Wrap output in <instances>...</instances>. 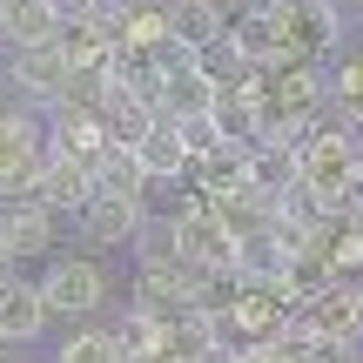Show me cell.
<instances>
[{
    "instance_id": "7",
    "label": "cell",
    "mask_w": 363,
    "mask_h": 363,
    "mask_svg": "<svg viewBox=\"0 0 363 363\" xmlns=\"http://www.w3.org/2000/svg\"><path fill=\"white\" fill-rule=\"evenodd\" d=\"M54 316H48V303H40V289L27 283V276H13L7 289H0V343H34L40 330H48Z\"/></svg>"
},
{
    "instance_id": "8",
    "label": "cell",
    "mask_w": 363,
    "mask_h": 363,
    "mask_svg": "<svg viewBox=\"0 0 363 363\" xmlns=\"http://www.w3.org/2000/svg\"><path fill=\"white\" fill-rule=\"evenodd\" d=\"M48 40H61L48 0H0V48H48Z\"/></svg>"
},
{
    "instance_id": "15",
    "label": "cell",
    "mask_w": 363,
    "mask_h": 363,
    "mask_svg": "<svg viewBox=\"0 0 363 363\" xmlns=\"http://www.w3.org/2000/svg\"><path fill=\"white\" fill-rule=\"evenodd\" d=\"M48 13L61 27H74V21H94V13H101V0H48Z\"/></svg>"
},
{
    "instance_id": "10",
    "label": "cell",
    "mask_w": 363,
    "mask_h": 363,
    "mask_svg": "<svg viewBox=\"0 0 363 363\" xmlns=\"http://www.w3.org/2000/svg\"><path fill=\"white\" fill-rule=\"evenodd\" d=\"M169 34H175L189 54H202L208 40H222V34H229V13H222L216 0H175V13H169Z\"/></svg>"
},
{
    "instance_id": "11",
    "label": "cell",
    "mask_w": 363,
    "mask_h": 363,
    "mask_svg": "<svg viewBox=\"0 0 363 363\" xmlns=\"http://www.w3.org/2000/svg\"><path fill=\"white\" fill-rule=\"evenodd\" d=\"M135 162H142L148 189H175V182H189V155H182L175 128H155V135H148L142 148H135Z\"/></svg>"
},
{
    "instance_id": "6",
    "label": "cell",
    "mask_w": 363,
    "mask_h": 363,
    "mask_svg": "<svg viewBox=\"0 0 363 363\" xmlns=\"http://www.w3.org/2000/svg\"><path fill=\"white\" fill-rule=\"evenodd\" d=\"M48 148L54 155H74V162H101L108 155V128H101V115L94 108H74V101H61V108H48Z\"/></svg>"
},
{
    "instance_id": "18",
    "label": "cell",
    "mask_w": 363,
    "mask_h": 363,
    "mask_svg": "<svg viewBox=\"0 0 363 363\" xmlns=\"http://www.w3.org/2000/svg\"><path fill=\"white\" fill-rule=\"evenodd\" d=\"M135 7H148V13H175V0H135Z\"/></svg>"
},
{
    "instance_id": "21",
    "label": "cell",
    "mask_w": 363,
    "mask_h": 363,
    "mask_svg": "<svg viewBox=\"0 0 363 363\" xmlns=\"http://www.w3.org/2000/svg\"><path fill=\"white\" fill-rule=\"evenodd\" d=\"M343 363H363V357H343Z\"/></svg>"
},
{
    "instance_id": "20",
    "label": "cell",
    "mask_w": 363,
    "mask_h": 363,
    "mask_svg": "<svg viewBox=\"0 0 363 363\" xmlns=\"http://www.w3.org/2000/svg\"><path fill=\"white\" fill-rule=\"evenodd\" d=\"M0 363H21V357H0Z\"/></svg>"
},
{
    "instance_id": "2",
    "label": "cell",
    "mask_w": 363,
    "mask_h": 363,
    "mask_svg": "<svg viewBox=\"0 0 363 363\" xmlns=\"http://www.w3.org/2000/svg\"><path fill=\"white\" fill-rule=\"evenodd\" d=\"M61 229H67V222L48 216L34 195L0 202V249L13 256V269H21V262H54V256H61Z\"/></svg>"
},
{
    "instance_id": "14",
    "label": "cell",
    "mask_w": 363,
    "mask_h": 363,
    "mask_svg": "<svg viewBox=\"0 0 363 363\" xmlns=\"http://www.w3.org/2000/svg\"><path fill=\"white\" fill-rule=\"evenodd\" d=\"M169 128H175L182 155H189V169H202V162L216 155V148H229V142H222V128H216L208 115H182V121H169Z\"/></svg>"
},
{
    "instance_id": "19",
    "label": "cell",
    "mask_w": 363,
    "mask_h": 363,
    "mask_svg": "<svg viewBox=\"0 0 363 363\" xmlns=\"http://www.w3.org/2000/svg\"><path fill=\"white\" fill-rule=\"evenodd\" d=\"M155 363H182V357H155Z\"/></svg>"
},
{
    "instance_id": "3",
    "label": "cell",
    "mask_w": 363,
    "mask_h": 363,
    "mask_svg": "<svg viewBox=\"0 0 363 363\" xmlns=\"http://www.w3.org/2000/svg\"><path fill=\"white\" fill-rule=\"evenodd\" d=\"M142 202H101V195H88V208H81L67 229L81 235V249H88L94 262L108 256V249H135V235H142Z\"/></svg>"
},
{
    "instance_id": "17",
    "label": "cell",
    "mask_w": 363,
    "mask_h": 363,
    "mask_svg": "<svg viewBox=\"0 0 363 363\" xmlns=\"http://www.w3.org/2000/svg\"><path fill=\"white\" fill-rule=\"evenodd\" d=\"M195 363H235V343H222V350H208V357H195Z\"/></svg>"
},
{
    "instance_id": "12",
    "label": "cell",
    "mask_w": 363,
    "mask_h": 363,
    "mask_svg": "<svg viewBox=\"0 0 363 363\" xmlns=\"http://www.w3.org/2000/svg\"><path fill=\"white\" fill-rule=\"evenodd\" d=\"M195 74H202L208 88H242V81H262V67H249L242 48H235V34H222V40H208V48L195 54Z\"/></svg>"
},
{
    "instance_id": "4",
    "label": "cell",
    "mask_w": 363,
    "mask_h": 363,
    "mask_svg": "<svg viewBox=\"0 0 363 363\" xmlns=\"http://www.w3.org/2000/svg\"><path fill=\"white\" fill-rule=\"evenodd\" d=\"M88 195H94V175H88V162H74V155H54V148H48V162H40V175H34V202L48 208V216L74 222L81 208H88Z\"/></svg>"
},
{
    "instance_id": "5",
    "label": "cell",
    "mask_w": 363,
    "mask_h": 363,
    "mask_svg": "<svg viewBox=\"0 0 363 363\" xmlns=\"http://www.w3.org/2000/svg\"><path fill=\"white\" fill-rule=\"evenodd\" d=\"M310 323H316V337H330L343 357H357L363 350V283H330L323 296L310 303Z\"/></svg>"
},
{
    "instance_id": "13",
    "label": "cell",
    "mask_w": 363,
    "mask_h": 363,
    "mask_svg": "<svg viewBox=\"0 0 363 363\" xmlns=\"http://www.w3.org/2000/svg\"><path fill=\"white\" fill-rule=\"evenodd\" d=\"M54 363H121V350H115V337H108V330L81 323V330H67V337H61Z\"/></svg>"
},
{
    "instance_id": "1",
    "label": "cell",
    "mask_w": 363,
    "mask_h": 363,
    "mask_svg": "<svg viewBox=\"0 0 363 363\" xmlns=\"http://www.w3.org/2000/svg\"><path fill=\"white\" fill-rule=\"evenodd\" d=\"M34 289H40V303H48V316H67V323L101 316L108 296H115V289H108V269L94 256H54V262H40Z\"/></svg>"
},
{
    "instance_id": "9",
    "label": "cell",
    "mask_w": 363,
    "mask_h": 363,
    "mask_svg": "<svg viewBox=\"0 0 363 363\" xmlns=\"http://www.w3.org/2000/svg\"><path fill=\"white\" fill-rule=\"evenodd\" d=\"M88 175H94V195L101 202H148V175L135 162V148H108Z\"/></svg>"
},
{
    "instance_id": "16",
    "label": "cell",
    "mask_w": 363,
    "mask_h": 363,
    "mask_svg": "<svg viewBox=\"0 0 363 363\" xmlns=\"http://www.w3.org/2000/svg\"><path fill=\"white\" fill-rule=\"evenodd\" d=\"M235 363H289V350H283V343H235Z\"/></svg>"
}]
</instances>
